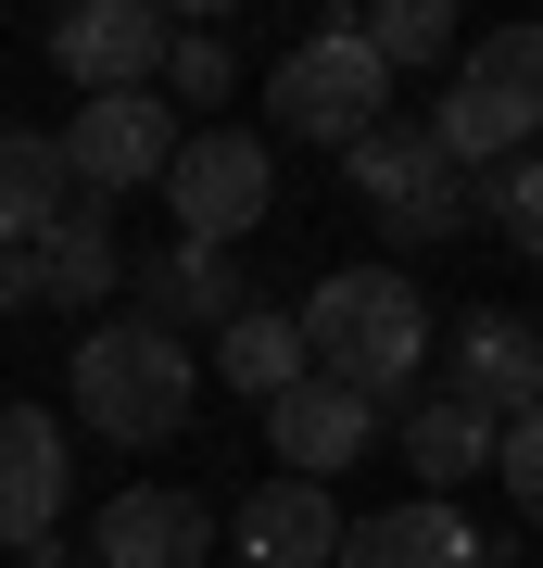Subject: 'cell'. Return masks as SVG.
<instances>
[{"mask_svg": "<svg viewBox=\"0 0 543 568\" xmlns=\"http://www.w3.org/2000/svg\"><path fill=\"white\" fill-rule=\"evenodd\" d=\"M303 354H316V379H342V392H418V366H430V304H418V278L404 265H342V278H316L303 291Z\"/></svg>", "mask_w": 543, "mask_h": 568, "instance_id": "obj_1", "label": "cell"}, {"mask_svg": "<svg viewBox=\"0 0 543 568\" xmlns=\"http://www.w3.org/2000/svg\"><path fill=\"white\" fill-rule=\"evenodd\" d=\"M190 392H202V366H190V342H164V328H140V316H101L89 342H77V405H89V429L101 443H178L190 429Z\"/></svg>", "mask_w": 543, "mask_h": 568, "instance_id": "obj_2", "label": "cell"}, {"mask_svg": "<svg viewBox=\"0 0 543 568\" xmlns=\"http://www.w3.org/2000/svg\"><path fill=\"white\" fill-rule=\"evenodd\" d=\"M265 114H279V140H316V152H354L392 126V63L366 51V26H316L303 51H279V77H265Z\"/></svg>", "mask_w": 543, "mask_h": 568, "instance_id": "obj_3", "label": "cell"}, {"mask_svg": "<svg viewBox=\"0 0 543 568\" xmlns=\"http://www.w3.org/2000/svg\"><path fill=\"white\" fill-rule=\"evenodd\" d=\"M342 178H354V203L380 215V241H455V227L481 215L467 164L430 140V114H392L380 140H354V152H342Z\"/></svg>", "mask_w": 543, "mask_h": 568, "instance_id": "obj_4", "label": "cell"}, {"mask_svg": "<svg viewBox=\"0 0 543 568\" xmlns=\"http://www.w3.org/2000/svg\"><path fill=\"white\" fill-rule=\"evenodd\" d=\"M265 203H279V164H265L253 126H190V152H178V178H164V215H178V241L202 253H241Z\"/></svg>", "mask_w": 543, "mask_h": 568, "instance_id": "obj_5", "label": "cell"}, {"mask_svg": "<svg viewBox=\"0 0 543 568\" xmlns=\"http://www.w3.org/2000/svg\"><path fill=\"white\" fill-rule=\"evenodd\" d=\"M178 152H190V126H178L164 89H127V102H77V114H63V164H77L89 203H140V190H164Z\"/></svg>", "mask_w": 543, "mask_h": 568, "instance_id": "obj_6", "label": "cell"}, {"mask_svg": "<svg viewBox=\"0 0 543 568\" xmlns=\"http://www.w3.org/2000/svg\"><path fill=\"white\" fill-rule=\"evenodd\" d=\"M51 63L89 89V102L164 89V63H178V13H164V0H77V13H51Z\"/></svg>", "mask_w": 543, "mask_h": 568, "instance_id": "obj_7", "label": "cell"}, {"mask_svg": "<svg viewBox=\"0 0 543 568\" xmlns=\"http://www.w3.org/2000/svg\"><path fill=\"white\" fill-rule=\"evenodd\" d=\"M253 316V291H241V253H202V241H164L140 265V328H164V342H190V328H241Z\"/></svg>", "mask_w": 543, "mask_h": 568, "instance_id": "obj_8", "label": "cell"}, {"mask_svg": "<svg viewBox=\"0 0 543 568\" xmlns=\"http://www.w3.org/2000/svg\"><path fill=\"white\" fill-rule=\"evenodd\" d=\"M443 392H467V405H481L493 429L543 417V328H531V316H467V328H455Z\"/></svg>", "mask_w": 543, "mask_h": 568, "instance_id": "obj_9", "label": "cell"}, {"mask_svg": "<svg viewBox=\"0 0 543 568\" xmlns=\"http://www.w3.org/2000/svg\"><path fill=\"white\" fill-rule=\"evenodd\" d=\"M265 443H279V480H342V467L380 443V405L342 379H303L291 405H265Z\"/></svg>", "mask_w": 543, "mask_h": 568, "instance_id": "obj_10", "label": "cell"}, {"mask_svg": "<svg viewBox=\"0 0 543 568\" xmlns=\"http://www.w3.org/2000/svg\"><path fill=\"white\" fill-rule=\"evenodd\" d=\"M89 556L101 568H202V556H215V506H202V493H140V480H127L114 506H101Z\"/></svg>", "mask_w": 543, "mask_h": 568, "instance_id": "obj_11", "label": "cell"}, {"mask_svg": "<svg viewBox=\"0 0 543 568\" xmlns=\"http://www.w3.org/2000/svg\"><path fill=\"white\" fill-rule=\"evenodd\" d=\"M342 506L329 480H253L241 493V568H342Z\"/></svg>", "mask_w": 543, "mask_h": 568, "instance_id": "obj_12", "label": "cell"}, {"mask_svg": "<svg viewBox=\"0 0 543 568\" xmlns=\"http://www.w3.org/2000/svg\"><path fill=\"white\" fill-rule=\"evenodd\" d=\"M63 506V429L39 405H0V556H51Z\"/></svg>", "mask_w": 543, "mask_h": 568, "instance_id": "obj_13", "label": "cell"}, {"mask_svg": "<svg viewBox=\"0 0 543 568\" xmlns=\"http://www.w3.org/2000/svg\"><path fill=\"white\" fill-rule=\"evenodd\" d=\"M77 203L89 190H77V164H63V126H0V241L39 253Z\"/></svg>", "mask_w": 543, "mask_h": 568, "instance_id": "obj_14", "label": "cell"}, {"mask_svg": "<svg viewBox=\"0 0 543 568\" xmlns=\"http://www.w3.org/2000/svg\"><path fill=\"white\" fill-rule=\"evenodd\" d=\"M505 455V429L467 405V392H418L404 405V467H418L430 493H455V480H481V467Z\"/></svg>", "mask_w": 543, "mask_h": 568, "instance_id": "obj_15", "label": "cell"}, {"mask_svg": "<svg viewBox=\"0 0 543 568\" xmlns=\"http://www.w3.org/2000/svg\"><path fill=\"white\" fill-rule=\"evenodd\" d=\"M430 140H443L467 178H505V164H531V140H543V126L505 102V89H481V77L455 63V89H443V114H430Z\"/></svg>", "mask_w": 543, "mask_h": 568, "instance_id": "obj_16", "label": "cell"}, {"mask_svg": "<svg viewBox=\"0 0 543 568\" xmlns=\"http://www.w3.org/2000/svg\"><path fill=\"white\" fill-rule=\"evenodd\" d=\"M342 568H481V544L455 530V506L430 493V506H380L342 530Z\"/></svg>", "mask_w": 543, "mask_h": 568, "instance_id": "obj_17", "label": "cell"}, {"mask_svg": "<svg viewBox=\"0 0 543 568\" xmlns=\"http://www.w3.org/2000/svg\"><path fill=\"white\" fill-rule=\"evenodd\" d=\"M215 379H228V392H253V405H291V392L316 379V354H303V316H291V304H253V316L215 342Z\"/></svg>", "mask_w": 543, "mask_h": 568, "instance_id": "obj_18", "label": "cell"}, {"mask_svg": "<svg viewBox=\"0 0 543 568\" xmlns=\"http://www.w3.org/2000/svg\"><path fill=\"white\" fill-rule=\"evenodd\" d=\"M39 278H51V304H114V278H127L114 215H101V203H77V215L39 241Z\"/></svg>", "mask_w": 543, "mask_h": 568, "instance_id": "obj_19", "label": "cell"}, {"mask_svg": "<svg viewBox=\"0 0 543 568\" xmlns=\"http://www.w3.org/2000/svg\"><path fill=\"white\" fill-rule=\"evenodd\" d=\"M354 26H366V51H380L392 77H404V63H443V51H455V0H380V13H354Z\"/></svg>", "mask_w": 543, "mask_h": 568, "instance_id": "obj_20", "label": "cell"}, {"mask_svg": "<svg viewBox=\"0 0 543 568\" xmlns=\"http://www.w3.org/2000/svg\"><path fill=\"white\" fill-rule=\"evenodd\" d=\"M467 77L505 89V102L543 126V26H493V39H467Z\"/></svg>", "mask_w": 543, "mask_h": 568, "instance_id": "obj_21", "label": "cell"}, {"mask_svg": "<svg viewBox=\"0 0 543 568\" xmlns=\"http://www.w3.org/2000/svg\"><path fill=\"white\" fill-rule=\"evenodd\" d=\"M467 190H481V203L505 215V241L543 265V152H531V164H505V178H467Z\"/></svg>", "mask_w": 543, "mask_h": 568, "instance_id": "obj_22", "label": "cell"}, {"mask_svg": "<svg viewBox=\"0 0 543 568\" xmlns=\"http://www.w3.org/2000/svg\"><path fill=\"white\" fill-rule=\"evenodd\" d=\"M164 89H178V102H228V39H215V26H178V63H164Z\"/></svg>", "mask_w": 543, "mask_h": 568, "instance_id": "obj_23", "label": "cell"}, {"mask_svg": "<svg viewBox=\"0 0 543 568\" xmlns=\"http://www.w3.org/2000/svg\"><path fill=\"white\" fill-rule=\"evenodd\" d=\"M493 480L519 493V530H543V417H519V429H505V455H493Z\"/></svg>", "mask_w": 543, "mask_h": 568, "instance_id": "obj_24", "label": "cell"}, {"mask_svg": "<svg viewBox=\"0 0 543 568\" xmlns=\"http://www.w3.org/2000/svg\"><path fill=\"white\" fill-rule=\"evenodd\" d=\"M51 304V278H39V253H13L0 241V316H39Z\"/></svg>", "mask_w": 543, "mask_h": 568, "instance_id": "obj_25", "label": "cell"}]
</instances>
